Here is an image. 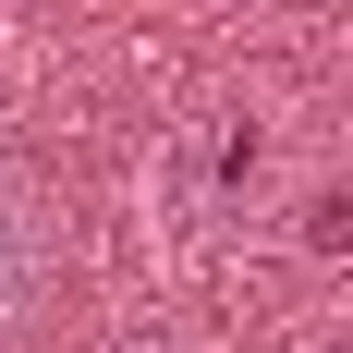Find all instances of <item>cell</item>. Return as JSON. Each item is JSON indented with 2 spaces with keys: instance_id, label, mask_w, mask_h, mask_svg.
Here are the masks:
<instances>
[{
  "instance_id": "2",
  "label": "cell",
  "mask_w": 353,
  "mask_h": 353,
  "mask_svg": "<svg viewBox=\"0 0 353 353\" xmlns=\"http://www.w3.org/2000/svg\"><path fill=\"white\" fill-rule=\"evenodd\" d=\"M305 244H353V195H317L305 208Z\"/></svg>"
},
{
  "instance_id": "1",
  "label": "cell",
  "mask_w": 353,
  "mask_h": 353,
  "mask_svg": "<svg viewBox=\"0 0 353 353\" xmlns=\"http://www.w3.org/2000/svg\"><path fill=\"white\" fill-rule=\"evenodd\" d=\"M37 305V219H25V195H12V171H0V329Z\"/></svg>"
}]
</instances>
